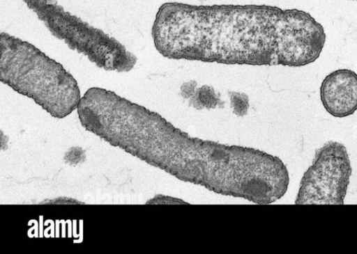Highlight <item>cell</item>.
<instances>
[{
	"instance_id": "1",
	"label": "cell",
	"mask_w": 357,
	"mask_h": 254,
	"mask_svg": "<svg viewBox=\"0 0 357 254\" xmlns=\"http://www.w3.org/2000/svg\"><path fill=\"white\" fill-rule=\"evenodd\" d=\"M151 34L166 58L258 67L307 66L327 40L305 10L268 5L165 3Z\"/></svg>"
},
{
	"instance_id": "2",
	"label": "cell",
	"mask_w": 357,
	"mask_h": 254,
	"mask_svg": "<svg viewBox=\"0 0 357 254\" xmlns=\"http://www.w3.org/2000/svg\"><path fill=\"white\" fill-rule=\"evenodd\" d=\"M0 80L56 119L77 110L82 98L77 80L61 63L6 33L0 35Z\"/></svg>"
},
{
	"instance_id": "3",
	"label": "cell",
	"mask_w": 357,
	"mask_h": 254,
	"mask_svg": "<svg viewBox=\"0 0 357 254\" xmlns=\"http://www.w3.org/2000/svg\"><path fill=\"white\" fill-rule=\"evenodd\" d=\"M50 33L79 54L86 56L99 68L128 72L137 57L119 40L67 12L57 0H24Z\"/></svg>"
},
{
	"instance_id": "4",
	"label": "cell",
	"mask_w": 357,
	"mask_h": 254,
	"mask_svg": "<svg viewBox=\"0 0 357 254\" xmlns=\"http://www.w3.org/2000/svg\"><path fill=\"white\" fill-rule=\"evenodd\" d=\"M352 175L347 149L328 141L316 151L301 181L297 205H344Z\"/></svg>"
},
{
	"instance_id": "5",
	"label": "cell",
	"mask_w": 357,
	"mask_h": 254,
	"mask_svg": "<svg viewBox=\"0 0 357 254\" xmlns=\"http://www.w3.org/2000/svg\"><path fill=\"white\" fill-rule=\"evenodd\" d=\"M320 97L325 110L335 118H344L357 111V73L350 69L331 72L324 79Z\"/></svg>"
},
{
	"instance_id": "6",
	"label": "cell",
	"mask_w": 357,
	"mask_h": 254,
	"mask_svg": "<svg viewBox=\"0 0 357 254\" xmlns=\"http://www.w3.org/2000/svg\"><path fill=\"white\" fill-rule=\"evenodd\" d=\"M189 106H192L197 110H203L206 109H215L218 106H222L225 103L218 97L215 89L208 86H204L202 88H197L190 98L188 103Z\"/></svg>"
},
{
	"instance_id": "7",
	"label": "cell",
	"mask_w": 357,
	"mask_h": 254,
	"mask_svg": "<svg viewBox=\"0 0 357 254\" xmlns=\"http://www.w3.org/2000/svg\"><path fill=\"white\" fill-rule=\"evenodd\" d=\"M230 97L231 108L234 109V113L243 118L248 113L249 109V98L247 94L238 92H229Z\"/></svg>"
},
{
	"instance_id": "8",
	"label": "cell",
	"mask_w": 357,
	"mask_h": 254,
	"mask_svg": "<svg viewBox=\"0 0 357 254\" xmlns=\"http://www.w3.org/2000/svg\"><path fill=\"white\" fill-rule=\"evenodd\" d=\"M197 83L194 80L184 83L181 87L182 97L185 100L190 99L197 89Z\"/></svg>"
},
{
	"instance_id": "9",
	"label": "cell",
	"mask_w": 357,
	"mask_h": 254,
	"mask_svg": "<svg viewBox=\"0 0 357 254\" xmlns=\"http://www.w3.org/2000/svg\"><path fill=\"white\" fill-rule=\"evenodd\" d=\"M352 1H356V2H357V0H352Z\"/></svg>"
},
{
	"instance_id": "10",
	"label": "cell",
	"mask_w": 357,
	"mask_h": 254,
	"mask_svg": "<svg viewBox=\"0 0 357 254\" xmlns=\"http://www.w3.org/2000/svg\"><path fill=\"white\" fill-rule=\"evenodd\" d=\"M23 1H24V0H23Z\"/></svg>"
}]
</instances>
